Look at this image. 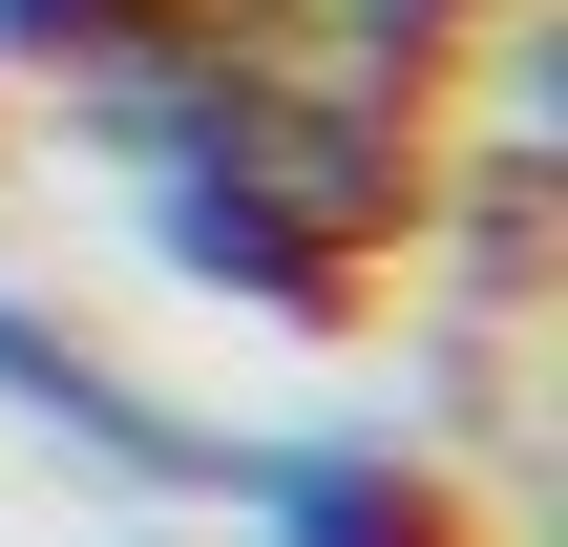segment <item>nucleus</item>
I'll return each instance as SVG.
<instances>
[{"label":"nucleus","instance_id":"obj_6","mask_svg":"<svg viewBox=\"0 0 568 547\" xmlns=\"http://www.w3.org/2000/svg\"><path fill=\"white\" fill-rule=\"evenodd\" d=\"M105 547H169V506H126V527H105Z\"/></svg>","mask_w":568,"mask_h":547},{"label":"nucleus","instance_id":"obj_4","mask_svg":"<svg viewBox=\"0 0 568 547\" xmlns=\"http://www.w3.org/2000/svg\"><path fill=\"white\" fill-rule=\"evenodd\" d=\"M148 21H190V0H0V84H84V63H126Z\"/></svg>","mask_w":568,"mask_h":547},{"label":"nucleus","instance_id":"obj_3","mask_svg":"<svg viewBox=\"0 0 568 547\" xmlns=\"http://www.w3.org/2000/svg\"><path fill=\"white\" fill-rule=\"evenodd\" d=\"M211 506H232V547H485L422 422H253V443H211Z\"/></svg>","mask_w":568,"mask_h":547},{"label":"nucleus","instance_id":"obj_5","mask_svg":"<svg viewBox=\"0 0 568 547\" xmlns=\"http://www.w3.org/2000/svg\"><path fill=\"white\" fill-rule=\"evenodd\" d=\"M316 21H337L358 63H400V84H443V63H464V42H506L527 0H316Z\"/></svg>","mask_w":568,"mask_h":547},{"label":"nucleus","instance_id":"obj_2","mask_svg":"<svg viewBox=\"0 0 568 547\" xmlns=\"http://www.w3.org/2000/svg\"><path fill=\"white\" fill-rule=\"evenodd\" d=\"M0 443L84 464L105 506H211V443H232V422H190V401H169V379H126L63 295H21V274H0Z\"/></svg>","mask_w":568,"mask_h":547},{"label":"nucleus","instance_id":"obj_1","mask_svg":"<svg viewBox=\"0 0 568 547\" xmlns=\"http://www.w3.org/2000/svg\"><path fill=\"white\" fill-rule=\"evenodd\" d=\"M105 190H126V253L253 337H337L379 295V253H422L443 169H422V84L358 63L337 21H253V0H190L148 21L126 63L63 84Z\"/></svg>","mask_w":568,"mask_h":547}]
</instances>
